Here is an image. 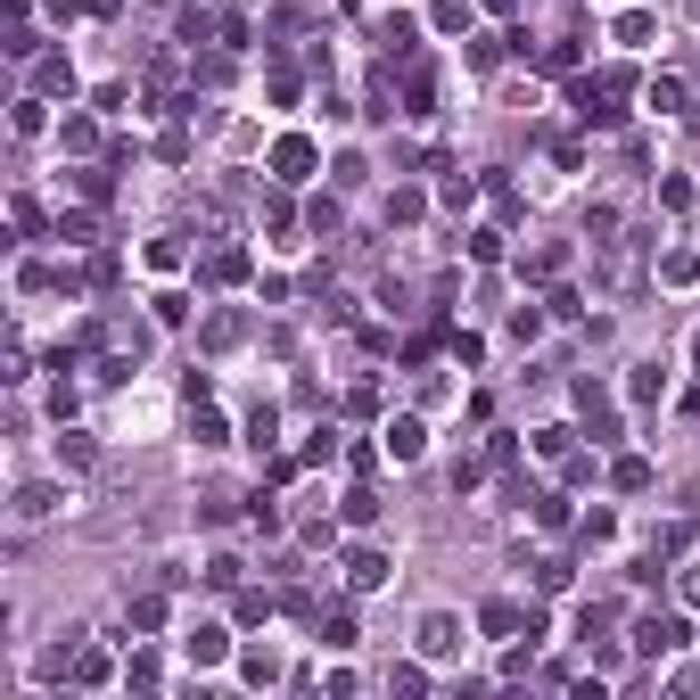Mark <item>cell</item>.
Segmentation results:
<instances>
[{
    "label": "cell",
    "instance_id": "1",
    "mask_svg": "<svg viewBox=\"0 0 700 700\" xmlns=\"http://www.w3.org/2000/svg\"><path fill=\"white\" fill-rule=\"evenodd\" d=\"M412 643H420V660H454L461 651V619L454 610H429V619L412 626Z\"/></svg>",
    "mask_w": 700,
    "mask_h": 700
},
{
    "label": "cell",
    "instance_id": "2",
    "mask_svg": "<svg viewBox=\"0 0 700 700\" xmlns=\"http://www.w3.org/2000/svg\"><path fill=\"white\" fill-rule=\"evenodd\" d=\"M388 577H396V561L379 553V544H354V553H347V593H379Z\"/></svg>",
    "mask_w": 700,
    "mask_h": 700
},
{
    "label": "cell",
    "instance_id": "3",
    "mask_svg": "<svg viewBox=\"0 0 700 700\" xmlns=\"http://www.w3.org/2000/svg\"><path fill=\"white\" fill-rule=\"evenodd\" d=\"M478 626L495 634V643H512V634H544V619H536V610H519V602H486Z\"/></svg>",
    "mask_w": 700,
    "mask_h": 700
},
{
    "label": "cell",
    "instance_id": "4",
    "mask_svg": "<svg viewBox=\"0 0 700 700\" xmlns=\"http://www.w3.org/2000/svg\"><path fill=\"white\" fill-rule=\"evenodd\" d=\"M684 643V619H675V610H660V619H634V651H643V660H660V651H675Z\"/></svg>",
    "mask_w": 700,
    "mask_h": 700
},
{
    "label": "cell",
    "instance_id": "5",
    "mask_svg": "<svg viewBox=\"0 0 700 700\" xmlns=\"http://www.w3.org/2000/svg\"><path fill=\"white\" fill-rule=\"evenodd\" d=\"M305 174H313V140L281 133V140H272V182H305Z\"/></svg>",
    "mask_w": 700,
    "mask_h": 700
},
{
    "label": "cell",
    "instance_id": "6",
    "mask_svg": "<svg viewBox=\"0 0 700 700\" xmlns=\"http://www.w3.org/2000/svg\"><path fill=\"white\" fill-rule=\"evenodd\" d=\"M660 396H668V363H660V354H643V363L626 371V405H660Z\"/></svg>",
    "mask_w": 700,
    "mask_h": 700
},
{
    "label": "cell",
    "instance_id": "7",
    "mask_svg": "<svg viewBox=\"0 0 700 700\" xmlns=\"http://www.w3.org/2000/svg\"><path fill=\"white\" fill-rule=\"evenodd\" d=\"M182 651H189V668H223V660H231V634H223V626H189Z\"/></svg>",
    "mask_w": 700,
    "mask_h": 700
},
{
    "label": "cell",
    "instance_id": "8",
    "mask_svg": "<svg viewBox=\"0 0 700 700\" xmlns=\"http://www.w3.org/2000/svg\"><path fill=\"white\" fill-rule=\"evenodd\" d=\"M577 412L593 420V437H602V445H610V437H619V412H610V396H602V388H593V379H577Z\"/></svg>",
    "mask_w": 700,
    "mask_h": 700
},
{
    "label": "cell",
    "instance_id": "9",
    "mask_svg": "<svg viewBox=\"0 0 700 700\" xmlns=\"http://www.w3.org/2000/svg\"><path fill=\"white\" fill-rule=\"evenodd\" d=\"M379 437H388V454H396V461H420V454H429V429H420L412 412H405V420H388Z\"/></svg>",
    "mask_w": 700,
    "mask_h": 700
},
{
    "label": "cell",
    "instance_id": "10",
    "mask_svg": "<svg viewBox=\"0 0 700 700\" xmlns=\"http://www.w3.org/2000/svg\"><path fill=\"white\" fill-rule=\"evenodd\" d=\"M206 281H215V289H240V281H247V247H206Z\"/></svg>",
    "mask_w": 700,
    "mask_h": 700
},
{
    "label": "cell",
    "instance_id": "11",
    "mask_svg": "<svg viewBox=\"0 0 700 700\" xmlns=\"http://www.w3.org/2000/svg\"><path fill=\"white\" fill-rule=\"evenodd\" d=\"M67 675H75L82 692H99V684L116 675V660H108V651H91V643H75V668H67Z\"/></svg>",
    "mask_w": 700,
    "mask_h": 700
},
{
    "label": "cell",
    "instance_id": "12",
    "mask_svg": "<svg viewBox=\"0 0 700 700\" xmlns=\"http://www.w3.org/2000/svg\"><path fill=\"white\" fill-rule=\"evenodd\" d=\"M651 553H660V561H684V553H692V519H660V527H651Z\"/></svg>",
    "mask_w": 700,
    "mask_h": 700
},
{
    "label": "cell",
    "instance_id": "13",
    "mask_svg": "<svg viewBox=\"0 0 700 700\" xmlns=\"http://www.w3.org/2000/svg\"><path fill=\"white\" fill-rule=\"evenodd\" d=\"M99 461V445L82 437V429H58V470H91Z\"/></svg>",
    "mask_w": 700,
    "mask_h": 700
},
{
    "label": "cell",
    "instance_id": "14",
    "mask_svg": "<svg viewBox=\"0 0 700 700\" xmlns=\"http://www.w3.org/2000/svg\"><path fill=\"white\" fill-rule=\"evenodd\" d=\"M338 512H347V527H379V512H388V503H379L371 486H347V503H338Z\"/></svg>",
    "mask_w": 700,
    "mask_h": 700
},
{
    "label": "cell",
    "instance_id": "15",
    "mask_svg": "<svg viewBox=\"0 0 700 700\" xmlns=\"http://www.w3.org/2000/svg\"><path fill=\"white\" fill-rule=\"evenodd\" d=\"M58 503H67L58 486H17V519H50Z\"/></svg>",
    "mask_w": 700,
    "mask_h": 700
},
{
    "label": "cell",
    "instance_id": "16",
    "mask_svg": "<svg viewBox=\"0 0 700 700\" xmlns=\"http://www.w3.org/2000/svg\"><path fill=\"white\" fill-rule=\"evenodd\" d=\"M33 91H75V67H67V58H33Z\"/></svg>",
    "mask_w": 700,
    "mask_h": 700
},
{
    "label": "cell",
    "instance_id": "17",
    "mask_svg": "<svg viewBox=\"0 0 700 700\" xmlns=\"http://www.w3.org/2000/svg\"><path fill=\"white\" fill-rule=\"evenodd\" d=\"M322 643H330V651H354V643H363V626H354V610H330V619H322Z\"/></svg>",
    "mask_w": 700,
    "mask_h": 700
},
{
    "label": "cell",
    "instance_id": "18",
    "mask_svg": "<svg viewBox=\"0 0 700 700\" xmlns=\"http://www.w3.org/2000/svg\"><path fill=\"white\" fill-rule=\"evenodd\" d=\"M527 445H536L544 461H568V454H577V429H561V420H553V429H536Z\"/></svg>",
    "mask_w": 700,
    "mask_h": 700
},
{
    "label": "cell",
    "instance_id": "19",
    "mask_svg": "<svg viewBox=\"0 0 700 700\" xmlns=\"http://www.w3.org/2000/svg\"><path fill=\"white\" fill-rule=\"evenodd\" d=\"M610 486H619V495H643V486H651V461H643V454H619V470H610Z\"/></svg>",
    "mask_w": 700,
    "mask_h": 700
},
{
    "label": "cell",
    "instance_id": "20",
    "mask_svg": "<svg viewBox=\"0 0 700 700\" xmlns=\"http://www.w3.org/2000/svg\"><path fill=\"white\" fill-rule=\"evenodd\" d=\"M240 675H247V684H281V660H272V651H240Z\"/></svg>",
    "mask_w": 700,
    "mask_h": 700
},
{
    "label": "cell",
    "instance_id": "21",
    "mask_svg": "<svg viewBox=\"0 0 700 700\" xmlns=\"http://www.w3.org/2000/svg\"><path fill=\"white\" fill-rule=\"evenodd\" d=\"M124 619H133V626H165V602H157V593H124Z\"/></svg>",
    "mask_w": 700,
    "mask_h": 700
},
{
    "label": "cell",
    "instance_id": "22",
    "mask_svg": "<svg viewBox=\"0 0 700 700\" xmlns=\"http://www.w3.org/2000/svg\"><path fill=\"white\" fill-rule=\"evenodd\" d=\"M379 50H388V58H412V17H388V26H379Z\"/></svg>",
    "mask_w": 700,
    "mask_h": 700
},
{
    "label": "cell",
    "instance_id": "23",
    "mask_svg": "<svg viewBox=\"0 0 700 700\" xmlns=\"http://www.w3.org/2000/svg\"><path fill=\"white\" fill-rule=\"evenodd\" d=\"M388 692H405V700H412V692H429V668H420V660H405V668H388Z\"/></svg>",
    "mask_w": 700,
    "mask_h": 700
},
{
    "label": "cell",
    "instance_id": "24",
    "mask_svg": "<svg viewBox=\"0 0 700 700\" xmlns=\"http://www.w3.org/2000/svg\"><path fill=\"white\" fill-rule=\"evenodd\" d=\"M429 17H437V33H470V0H437Z\"/></svg>",
    "mask_w": 700,
    "mask_h": 700
},
{
    "label": "cell",
    "instance_id": "25",
    "mask_svg": "<svg viewBox=\"0 0 700 700\" xmlns=\"http://www.w3.org/2000/svg\"><path fill=\"white\" fill-rule=\"evenodd\" d=\"M148 272H182V240L165 231V240H148Z\"/></svg>",
    "mask_w": 700,
    "mask_h": 700
},
{
    "label": "cell",
    "instance_id": "26",
    "mask_svg": "<svg viewBox=\"0 0 700 700\" xmlns=\"http://www.w3.org/2000/svg\"><path fill=\"white\" fill-rule=\"evenodd\" d=\"M240 338H247L240 313H215V322H206V347H240Z\"/></svg>",
    "mask_w": 700,
    "mask_h": 700
},
{
    "label": "cell",
    "instance_id": "27",
    "mask_svg": "<svg viewBox=\"0 0 700 700\" xmlns=\"http://www.w3.org/2000/svg\"><path fill=\"white\" fill-rule=\"evenodd\" d=\"M189 429H198V445H223V412L215 405H189Z\"/></svg>",
    "mask_w": 700,
    "mask_h": 700
},
{
    "label": "cell",
    "instance_id": "28",
    "mask_svg": "<svg viewBox=\"0 0 700 700\" xmlns=\"http://www.w3.org/2000/svg\"><path fill=\"white\" fill-rule=\"evenodd\" d=\"M437 198H445V206H454V215H461V206L478 198V182H470V174H445V189H437Z\"/></svg>",
    "mask_w": 700,
    "mask_h": 700
},
{
    "label": "cell",
    "instance_id": "29",
    "mask_svg": "<svg viewBox=\"0 0 700 700\" xmlns=\"http://www.w3.org/2000/svg\"><path fill=\"white\" fill-rule=\"evenodd\" d=\"M405 99H412V116H420V108H429V99H437V75H429V67H412V82H405Z\"/></svg>",
    "mask_w": 700,
    "mask_h": 700
},
{
    "label": "cell",
    "instance_id": "30",
    "mask_svg": "<svg viewBox=\"0 0 700 700\" xmlns=\"http://www.w3.org/2000/svg\"><path fill=\"white\" fill-rule=\"evenodd\" d=\"M651 108H660V116H684V82H651Z\"/></svg>",
    "mask_w": 700,
    "mask_h": 700
},
{
    "label": "cell",
    "instance_id": "31",
    "mask_svg": "<svg viewBox=\"0 0 700 700\" xmlns=\"http://www.w3.org/2000/svg\"><path fill=\"white\" fill-rule=\"evenodd\" d=\"M388 223H420V189H396V198H388Z\"/></svg>",
    "mask_w": 700,
    "mask_h": 700
},
{
    "label": "cell",
    "instance_id": "32",
    "mask_svg": "<svg viewBox=\"0 0 700 700\" xmlns=\"http://www.w3.org/2000/svg\"><path fill=\"white\" fill-rule=\"evenodd\" d=\"M157 675H165V668H157V660H148V651H140V660H133V668H124V684H140V692H157Z\"/></svg>",
    "mask_w": 700,
    "mask_h": 700
},
{
    "label": "cell",
    "instance_id": "33",
    "mask_svg": "<svg viewBox=\"0 0 700 700\" xmlns=\"http://www.w3.org/2000/svg\"><path fill=\"white\" fill-rule=\"evenodd\" d=\"M17 133H26V140L41 133V91H26V99H17Z\"/></svg>",
    "mask_w": 700,
    "mask_h": 700
},
{
    "label": "cell",
    "instance_id": "34",
    "mask_svg": "<svg viewBox=\"0 0 700 700\" xmlns=\"http://www.w3.org/2000/svg\"><path fill=\"white\" fill-rule=\"evenodd\" d=\"M58 140H67V148H91L99 133H91V116H67V124H58Z\"/></svg>",
    "mask_w": 700,
    "mask_h": 700
},
{
    "label": "cell",
    "instance_id": "35",
    "mask_svg": "<svg viewBox=\"0 0 700 700\" xmlns=\"http://www.w3.org/2000/svg\"><path fill=\"white\" fill-rule=\"evenodd\" d=\"M660 206H668V215H684V206H692V182L668 174V182H660Z\"/></svg>",
    "mask_w": 700,
    "mask_h": 700
},
{
    "label": "cell",
    "instance_id": "36",
    "mask_svg": "<svg viewBox=\"0 0 700 700\" xmlns=\"http://www.w3.org/2000/svg\"><path fill=\"white\" fill-rule=\"evenodd\" d=\"M305 223H313V231H330V240H338V198H313V206H305Z\"/></svg>",
    "mask_w": 700,
    "mask_h": 700
},
{
    "label": "cell",
    "instance_id": "37",
    "mask_svg": "<svg viewBox=\"0 0 700 700\" xmlns=\"http://www.w3.org/2000/svg\"><path fill=\"white\" fill-rule=\"evenodd\" d=\"M536 519L544 527H568V495H536Z\"/></svg>",
    "mask_w": 700,
    "mask_h": 700
},
{
    "label": "cell",
    "instance_id": "38",
    "mask_svg": "<svg viewBox=\"0 0 700 700\" xmlns=\"http://www.w3.org/2000/svg\"><path fill=\"white\" fill-rule=\"evenodd\" d=\"M692 272H700V256H668V264H660V281H675V289H684Z\"/></svg>",
    "mask_w": 700,
    "mask_h": 700
},
{
    "label": "cell",
    "instance_id": "39",
    "mask_svg": "<svg viewBox=\"0 0 700 700\" xmlns=\"http://www.w3.org/2000/svg\"><path fill=\"white\" fill-rule=\"evenodd\" d=\"M684 602L700 610V568H684Z\"/></svg>",
    "mask_w": 700,
    "mask_h": 700
},
{
    "label": "cell",
    "instance_id": "40",
    "mask_svg": "<svg viewBox=\"0 0 700 700\" xmlns=\"http://www.w3.org/2000/svg\"><path fill=\"white\" fill-rule=\"evenodd\" d=\"M478 9H486V17H512V9H519V0H478Z\"/></svg>",
    "mask_w": 700,
    "mask_h": 700
},
{
    "label": "cell",
    "instance_id": "41",
    "mask_svg": "<svg viewBox=\"0 0 700 700\" xmlns=\"http://www.w3.org/2000/svg\"><path fill=\"white\" fill-rule=\"evenodd\" d=\"M675 9H684V17H692V26H700V0H675Z\"/></svg>",
    "mask_w": 700,
    "mask_h": 700
},
{
    "label": "cell",
    "instance_id": "42",
    "mask_svg": "<svg viewBox=\"0 0 700 700\" xmlns=\"http://www.w3.org/2000/svg\"><path fill=\"white\" fill-rule=\"evenodd\" d=\"M692 363H700V330H692Z\"/></svg>",
    "mask_w": 700,
    "mask_h": 700
}]
</instances>
